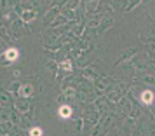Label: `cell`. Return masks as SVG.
<instances>
[{"instance_id":"obj_1","label":"cell","mask_w":155,"mask_h":136,"mask_svg":"<svg viewBox=\"0 0 155 136\" xmlns=\"http://www.w3.org/2000/svg\"><path fill=\"white\" fill-rule=\"evenodd\" d=\"M141 101L146 103V105L152 103V101H154V93H152V91H145V93L141 94Z\"/></svg>"},{"instance_id":"obj_2","label":"cell","mask_w":155,"mask_h":136,"mask_svg":"<svg viewBox=\"0 0 155 136\" xmlns=\"http://www.w3.org/2000/svg\"><path fill=\"white\" fill-rule=\"evenodd\" d=\"M18 49H7V53H5V58L9 59V61H14V59L18 58Z\"/></svg>"},{"instance_id":"obj_3","label":"cell","mask_w":155,"mask_h":136,"mask_svg":"<svg viewBox=\"0 0 155 136\" xmlns=\"http://www.w3.org/2000/svg\"><path fill=\"white\" fill-rule=\"evenodd\" d=\"M59 115L65 117V119H66V117H70V115H72V108H70L68 105H63V106L59 108Z\"/></svg>"},{"instance_id":"obj_4","label":"cell","mask_w":155,"mask_h":136,"mask_svg":"<svg viewBox=\"0 0 155 136\" xmlns=\"http://www.w3.org/2000/svg\"><path fill=\"white\" fill-rule=\"evenodd\" d=\"M40 135H42L40 127H33V129H30V136H40Z\"/></svg>"},{"instance_id":"obj_5","label":"cell","mask_w":155,"mask_h":136,"mask_svg":"<svg viewBox=\"0 0 155 136\" xmlns=\"http://www.w3.org/2000/svg\"><path fill=\"white\" fill-rule=\"evenodd\" d=\"M61 66H63V70H72V68H70V66H72V65H70V61H63V63H61Z\"/></svg>"}]
</instances>
